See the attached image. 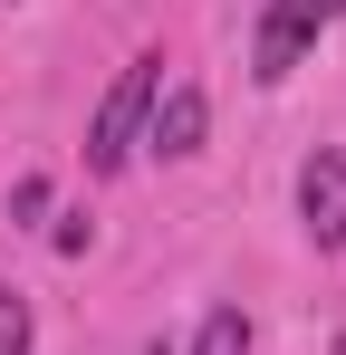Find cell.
Returning <instances> with one entry per match:
<instances>
[{
    "instance_id": "obj_1",
    "label": "cell",
    "mask_w": 346,
    "mask_h": 355,
    "mask_svg": "<svg viewBox=\"0 0 346 355\" xmlns=\"http://www.w3.org/2000/svg\"><path fill=\"white\" fill-rule=\"evenodd\" d=\"M154 96H164V58H125V67H115V87L97 96V125H87V173H115V164L135 154Z\"/></svg>"
},
{
    "instance_id": "obj_2",
    "label": "cell",
    "mask_w": 346,
    "mask_h": 355,
    "mask_svg": "<svg viewBox=\"0 0 346 355\" xmlns=\"http://www.w3.org/2000/svg\"><path fill=\"white\" fill-rule=\"evenodd\" d=\"M337 10H346V0H270V10H260V49H250V77H260V87L298 77V58L318 49V29H327Z\"/></svg>"
},
{
    "instance_id": "obj_3",
    "label": "cell",
    "mask_w": 346,
    "mask_h": 355,
    "mask_svg": "<svg viewBox=\"0 0 346 355\" xmlns=\"http://www.w3.org/2000/svg\"><path fill=\"white\" fill-rule=\"evenodd\" d=\"M298 221L318 250H346V154H308L298 164Z\"/></svg>"
},
{
    "instance_id": "obj_4",
    "label": "cell",
    "mask_w": 346,
    "mask_h": 355,
    "mask_svg": "<svg viewBox=\"0 0 346 355\" xmlns=\"http://www.w3.org/2000/svg\"><path fill=\"white\" fill-rule=\"evenodd\" d=\"M145 125H154V154H173V164L202 154V125H212V116H202V87H164Z\"/></svg>"
},
{
    "instance_id": "obj_5",
    "label": "cell",
    "mask_w": 346,
    "mask_h": 355,
    "mask_svg": "<svg viewBox=\"0 0 346 355\" xmlns=\"http://www.w3.org/2000/svg\"><path fill=\"white\" fill-rule=\"evenodd\" d=\"M192 355H250V317H240V307H212L202 336H192Z\"/></svg>"
},
{
    "instance_id": "obj_6",
    "label": "cell",
    "mask_w": 346,
    "mask_h": 355,
    "mask_svg": "<svg viewBox=\"0 0 346 355\" xmlns=\"http://www.w3.org/2000/svg\"><path fill=\"white\" fill-rule=\"evenodd\" d=\"M0 355H29V297L0 279Z\"/></svg>"
},
{
    "instance_id": "obj_7",
    "label": "cell",
    "mask_w": 346,
    "mask_h": 355,
    "mask_svg": "<svg viewBox=\"0 0 346 355\" xmlns=\"http://www.w3.org/2000/svg\"><path fill=\"white\" fill-rule=\"evenodd\" d=\"M327 355H346V336H337V346H327Z\"/></svg>"
}]
</instances>
